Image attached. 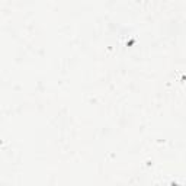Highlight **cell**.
I'll list each match as a JSON object with an SVG mask.
<instances>
[]
</instances>
